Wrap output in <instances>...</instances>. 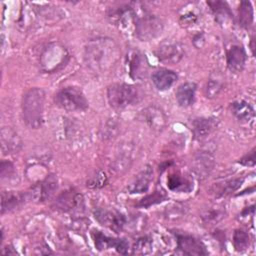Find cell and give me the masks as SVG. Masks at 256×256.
<instances>
[{
    "mask_svg": "<svg viewBox=\"0 0 256 256\" xmlns=\"http://www.w3.org/2000/svg\"><path fill=\"white\" fill-rule=\"evenodd\" d=\"M138 97L135 86L127 83H115L107 89V99L114 109H123L134 103Z\"/></svg>",
    "mask_w": 256,
    "mask_h": 256,
    "instance_id": "277c9868",
    "label": "cell"
},
{
    "mask_svg": "<svg viewBox=\"0 0 256 256\" xmlns=\"http://www.w3.org/2000/svg\"><path fill=\"white\" fill-rule=\"evenodd\" d=\"M165 199H167V196L165 194L164 191L162 190H157L155 192H153L152 194H149L147 195L146 197L142 198L137 206L139 207H144V208H148L152 205H155V204H158V203H161L162 201H164Z\"/></svg>",
    "mask_w": 256,
    "mask_h": 256,
    "instance_id": "4dcf8cb0",
    "label": "cell"
},
{
    "mask_svg": "<svg viewBox=\"0 0 256 256\" xmlns=\"http://www.w3.org/2000/svg\"><path fill=\"white\" fill-rule=\"evenodd\" d=\"M58 107L66 111H84L88 108V101L81 89L68 86L60 89L54 97Z\"/></svg>",
    "mask_w": 256,
    "mask_h": 256,
    "instance_id": "3957f363",
    "label": "cell"
},
{
    "mask_svg": "<svg viewBox=\"0 0 256 256\" xmlns=\"http://www.w3.org/2000/svg\"><path fill=\"white\" fill-rule=\"evenodd\" d=\"M55 206L57 209L64 212L81 213L84 211L85 208L84 197L80 193L68 190L61 193L57 197L55 201Z\"/></svg>",
    "mask_w": 256,
    "mask_h": 256,
    "instance_id": "ba28073f",
    "label": "cell"
},
{
    "mask_svg": "<svg viewBox=\"0 0 256 256\" xmlns=\"http://www.w3.org/2000/svg\"><path fill=\"white\" fill-rule=\"evenodd\" d=\"M196 84L193 82H186L181 84L175 93L176 100L178 104L181 107H189L193 104L194 98H195V93H196Z\"/></svg>",
    "mask_w": 256,
    "mask_h": 256,
    "instance_id": "ffe728a7",
    "label": "cell"
},
{
    "mask_svg": "<svg viewBox=\"0 0 256 256\" xmlns=\"http://www.w3.org/2000/svg\"><path fill=\"white\" fill-rule=\"evenodd\" d=\"M68 58V52L60 43H51L43 51L40 59L41 67L46 72L57 70Z\"/></svg>",
    "mask_w": 256,
    "mask_h": 256,
    "instance_id": "8992f818",
    "label": "cell"
},
{
    "mask_svg": "<svg viewBox=\"0 0 256 256\" xmlns=\"http://www.w3.org/2000/svg\"><path fill=\"white\" fill-rule=\"evenodd\" d=\"M230 109L232 114L241 122H250L254 118L253 107L244 100H237L231 103Z\"/></svg>",
    "mask_w": 256,
    "mask_h": 256,
    "instance_id": "603a6c76",
    "label": "cell"
},
{
    "mask_svg": "<svg viewBox=\"0 0 256 256\" xmlns=\"http://www.w3.org/2000/svg\"><path fill=\"white\" fill-rule=\"evenodd\" d=\"M153 179V170L150 165H146L130 182L127 189L131 194L147 192Z\"/></svg>",
    "mask_w": 256,
    "mask_h": 256,
    "instance_id": "4fadbf2b",
    "label": "cell"
},
{
    "mask_svg": "<svg viewBox=\"0 0 256 256\" xmlns=\"http://www.w3.org/2000/svg\"><path fill=\"white\" fill-rule=\"evenodd\" d=\"M155 56L164 63H177L184 56V48L178 42H166L157 48Z\"/></svg>",
    "mask_w": 256,
    "mask_h": 256,
    "instance_id": "30bf717a",
    "label": "cell"
},
{
    "mask_svg": "<svg viewBox=\"0 0 256 256\" xmlns=\"http://www.w3.org/2000/svg\"><path fill=\"white\" fill-rule=\"evenodd\" d=\"M107 180L106 174L103 171L98 170L88 178L86 185L90 189H99L106 185Z\"/></svg>",
    "mask_w": 256,
    "mask_h": 256,
    "instance_id": "1f68e13d",
    "label": "cell"
},
{
    "mask_svg": "<svg viewBox=\"0 0 256 256\" xmlns=\"http://www.w3.org/2000/svg\"><path fill=\"white\" fill-rule=\"evenodd\" d=\"M216 122L212 118H196L192 121V131L197 140H203L215 129Z\"/></svg>",
    "mask_w": 256,
    "mask_h": 256,
    "instance_id": "44dd1931",
    "label": "cell"
},
{
    "mask_svg": "<svg viewBox=\"0 0 256 256\" xmlns=\"http://www.w3.org/2000/svg\"><path fill=\"white\" fill-rule=\"evenodd\" d=\"M167 186L174 192H190L193 189L192 182L179 172L172 173L167 178Z\"/></svg>",
    "mask_w": 256,
    "mask_h": 256,
    "instance_id": "cb8c5ba5",
    "label": "cell"
},
{
    "mask_svg": "<svg viewBox=\"0 0 256 256\" xmlns=\"http://www.w3.org/2000/svg\"><path fill=\"white\" fill-rule=\"evenodd\" d=\"M24 197L25 196L18 193L3 192L1 200V213L4 214L5 212L10 211L19 206V204L24 201Z\"/></svg>",
    "mask_w": 256,
    "mask_h": 256,
    "instance_id": "4316f807",
    "label": "cell"
},
{
    "mask_svg": "<svg viewBox=\"0 0 256 256\" xmlns=\"http://www.w3.org/2000/svg\"><path fill=\"white\" fill-rule=\"evenodd\" d=\"M177 78H178L177 74L174 71L168 70V69L157 70L151 76L153 84L160 91H165L170 89L173 86V84L176 82Z\"/></svg>",
    "mask_w": 256,
    "mask_h": 256,
    "instance_id": "d6986e66",
    "label": "cell"
},
{
    "mask_svg": "<svg viewBox=\"0 0 256 256\" xmlns=\"http://www.w3.org/2000/svg\"><path fill=\"white\" fill-rule=\"evenodd\" d=\"M243 181H244L243 178H233V179H228L222 182L215 183L211 187V192L217 198L228 196L233 192H235L236 190H238L242 185Z\"/></svg>",
    "mask_w": 256,
    "mask_h": 256,
    "instance_id": "7402d4cb",
    "label": "cell"
},
{
    "mask_svg": "<svg viewBox=\"0 0 256 256\" xmlns=\"http://www.w3.org/2000/svg\"><path fill=\"white\" fill-rule=\"evenodd\" d=\"M214 157L207 152L199 153L194 161V172L200 179H205L213 170Z\"/></svg>",
    "mask_w": 256,
    "mask_h": 256,
    "instance_id": "ac0fdd59",
    "label": "cell"
},
{
    "mask_svg": "<svg viewBox=\"0 0 256 256\" xmlns=\"http://www.w3.org/2000/svg\"><path fill=\"white\" fill-rule=\"evenodd\" d=\"M141 67H142L141 55L138 52H132L129 56V71L131 76L132 77L134 75L137 76Z\"/></svg>",
    "mask_w": 256,
    "mask_h": 256,
    "instance_id": "e575fe53",
    "label": "cell"
},
{
    "mask_svg": "<svg viewBox=\"0 0 256 256\" xmlns=\"http://www.w3.org/2000/svg\"><path fill=\"white\" fill-rule=\"evenodd\" d=\"M233 246L236 251L242 252L249 248L250 246V236L244 230H236L233 234Z\"/></svg>",
    "mask_w": 256,
    "mask_h": 256,
    "instance_id": "f1b7e54d",
    "label": "cell"
},
{
    "mask_svg": "<svg viewBox=\"0 0 256 256\" xmlns=\"http://www.w3.org/2000/svg\"><path fill=\"white\" fill-rule=\"evenodd\" d=\"M94 217L101 225L113 230L115 233L122 231L126 225L125 217L121 213L115 211L98 208L94 211Z\"/></svg>",
    "mask_w": 256,
    "mask_h": 256,
    "instance_id": "9c48e42d",
    "label": "cell"
},
{
    "mask_svg": "<svg viewBox=\"0 0 256 256\" xmlns=\"http://www.w3.org/2000/svg\"><path fill=\"white\" fill-rule=\"evenodd\" d=\"M134 30L138 39L147 42L154 40L161 35L163 31V23L158 17L154 15H136Z\"/></svg>",
    "mask_w": 256,
    "mask_h": 256,
    "instance_id": "5b68a950",
    "label": "cell"
},
{
    "mask_svg": "<svg viewBox=\"0 0 256 256\" xmlns=\"http://www.w3.org/2000/svg\"><path fill=\"white\" fill-rule=\"evenodd\" d=\"M207 4L210 6L216 21L219 22L220 24H224L229 19L232 18L233 15H232L227 3L222 2V1H209V2H207Z\"/></svg>",
    "mask_w": 256,
    "mask_h": 256,
    "instance_id": "d4e9b609",
    "label": "cell"
},
{
    "mask_svg": "<svg viewBox=\"0 0 256 256\" xmlns=\"http://www.w3.org/2000/svg\"><path fill=\"white\" fill-rule=\"evenodd\" d=\"M196 21H197V16L191 11L180 16V22L182 25H185V26L193 25Z\"/></svg>",
    "mask_w": 256,
    "mask_h": 256,
    "instance_id": "74e56055",
    "label": "cell"
},
{
    "mask_svg": "<svg viewBox=\"0 0 256 256\" xmlns=\"http://www.w3.org/2000/svg\"><path fill=\"white\" fill-rule=\"evenodd\" d=\"M119 131V123L116 119H108L107 122L104 125V128H102V135L104 139H111L116 136V134Z\"/></svg>",
    "mask_w": 256,
    "mask_h": 256,
    "instance_id": "836d02e7",
    "label": "cell"
},
{
    "mask_svg": "<svg viewBox=\"0 0 256 256\" xmlns=\"http://www.w3.org/2000/svg\"><path fill=\"white\" fill-rule=\"evenodd\" d=\"M15 173V169H14V165L9 162V161H1L0 164V174H1V178H10L12 177V175H14Z\"/></svg>",
    "mask_w": 256,
    "mask_h": 256,
    "instance_id": "8d00e7d4",
    "label": "cell"
},
{
    "mask_svg": "<svg viewBox=\"0 0 256 256\" xmlns=\"http://www.w3.org/2000/svg\"><path fill=\"white\" fill-rule=\"evenodd\" d=\"M152 252V239L148 236L136 240L132 247L133 255H147Z\"/></svg>",
    "mask_w": 256,
    "mask_h": 256,
    "instance_id": "f546056e",
    "label": "cell"
},
{
    "mask_svg": "<svg viewBox=\"0 0 256 256\" xmlns=\"http://www.w3.org/2000/svg\"><path fill=\"white\" fill-rule=\"evenodd\" d=\"M45 93L41 88L29 89L23 96L22 112L26 125L31 129H38L44 122Z\"/></svg>",
    "mask_w": 256,
    "mask_h": 256,
    "instance_id": "7a4b0ae2",
    "label": "cell"
},
{
    "mask_svg": "<svg viewBox=\"0 0 256 256\" xmlns=\"http://www.w3.org/2000/svg\"><path fill=\"white\" fill-rule=\"evenodd\" d=\"M227 66L231 72L239 73L245 66L246 52L241 45H232L226 53Z\"/></svg>",
    "mask_w": 256,
    "mask_h": 256,
    "instance_id": "2e32d148",
    "label": "cell"
},
{
    "mask_svg": "<svg viewBox=\"0 0 256 256\" xmlns=\"http://www.w3.org/2000/svg\"><path fill=\"white\" fill-rule=\"evenodd\" d=\"M187 208L182 203H172L166 207L165 216L168 219H178L186 214Z\"/></svg>",
    "mask_w": 256,
    "mask_h": 256,
    "instance_id": "d6a6232c",
    "label": "cell"
},
{
    "mask_svg": "<svg viewBox=\"0 0 256 256\" xmlns=\"http://www.w3.org/2000/svg\"><path fill=\"white\" fill-rule=\"evenodd\" d=\"M120 57L117 43L108 37H98L88 41L84 48V61L95 73H103L111 69Z\"/></svg>",
    "mask_w": 256,
    "mask_h": 256,
    "instance_id": "6da1fadb",
    "label": "cell"
},
{
    "mask_svg": "<svg viewBox=\"0 0 256 256\" xmlns=\"http://www.w3.org/2000/svg\"><path fill=\"white\" fill-rule=\"evenodd\" d=\"M133 153L134 145L132 143H122L114 161V169L118 172H124L125 170L129 169L131 163L133 162Z\"/></svg>",
    "mask_w": 256,
    "mask_h": 256,
    "instance_id": "e0dca14e",
    "label": "cell"
},
{
    "mask_svg": "<svg viewBox=\"0 0 256 256\" xmlns=\"http://www.w3.org/2000/svg\"><path fill=\"white\" fill-rule=\"evenodd\" d=\"M225 207L223 205L216 204L205 209L201 215V218L204 223L212 225L220 222L225 217Z\"/></svg>",
    "mask_w": 256,
    "mask_h": 256,
    "instance_id": "484cf974",
    "label": "cell"
},
{
    "mask_svg": "<svg viewBox=\"0 0 256 256\" xmlns=\"http://www.w3.org/2000/svg\"><path fill=\"white\" fill-rule=\"evenodd\" d=\"M1 149L4 155L14 154L20 151L22 148V140L19 135L8 127L1 129Z\"/></svg>",
    "mask_w": 256,
    "mask_h": 256,
    "instance_id": "5bb4252c",
    "label": "cell"
},
{
    "mask_svg": "<svg viewBox=\"0 0 256 256\" xmlns=\"http://www.w3.org/2000/svg\"><path fill=\"white\" fill-rule=\"evenodd\" d=\"M58 189V179L55 175H49L40 183L34 185L27 193L30 200L36 202H44L50 199Z\"/></svg>",
    "mask_w": 256,
    "mask_h": 256,
    "instance_id": "52a82bcc",
    "label": "cell"
},
{
    "mask_svg": "<svg viewBox=\"0 0 256 256\" xmlns=\"http://www.w3.org/2000/svg\"><path fill=\"white\" fill-rule=\"evenodd\" d=\"M142 119L154 131H162L167 125V116L156 106H149L142 112Z\"/></svg>",
    "mask_w": 256,
    "mask_h": 256,
    "instance_id": "7c38bea8",
    "label": "cell"
},
{
    "mask_svg": "<svg viewBox=\"0 0 256 256\" xmlns=\"http://www.w3.org/2000/svg\"><path fill=\"white\" fill-rule=\"evenodd\" d=\"M239 23L242 27L248 28L253 23V8L249 1H242L238 9Z\"/></svg>",
    "mask_w": 256,
    "mask_h": 256,
    "instance_id": "83f0119b",
    "label": "cell"
},
{
    "mask_svg": "<svg viewBox=\"0 0 256 256\" xmlns=\"http://www.w3.org/2000/svg\"><path fill=\"white\" fill-rule=\"evenodd\" d=\"M177 247L186 255H206L208 253L201 241L188 235L177 236Z\"/></svg>",
    "mask_w": 256,
    "mask_h": 256,
    "instance_id": "9a60e30c",
    "label": "cell"
},
{
    "mask_svg": "<svg viewBox=\"0 0 256 256\" xmlns=\"http://www.w3.org/2000/svg\"><path fill=\"white\" fill-rule=\"evenodd\" d=\"M92 237L94 240L95 247L100 251L108 248H115L116 251L120 254H127L128 252L129 246L125 239L112 238L103 234L100 231H94L92 233Z\"/></svg>",
    "mask_w": 256,
    "mask_h": 256,
    "instance_id": "8fae6325",
    "label": "cell"
},
{
    "mask_svg": "<svg viewBox=\"0 0 256 256\" xmlns=\"http://www.w3.org/2000/svg\"><path fill=\"white\" fill-rule=\"evenodd\" d=\"M222 89V84L215 79H210L205 87V94L208 98H214Z\"/></svg>",
    "mask_w": 256,
    "mask_h": 256,
    "instance_id": "d590c367",
    "label": "cell"
},
{
    "mask_svg": "<svg viewBox=\"0 0 256 256\" xmlns=\"http://www.w3.org/2000/svg\"><path fill=\"white\" fill-rule=\"evenodd\" d=\"M239 163L244 166H254L255 165V149H253L250 153L242 157Z\"/></svg>",
    "mask_w": 256,
    "mask_h": 256,
    "instance_id": "f35d334b",
    "label": "cell"
}]
</instances>
